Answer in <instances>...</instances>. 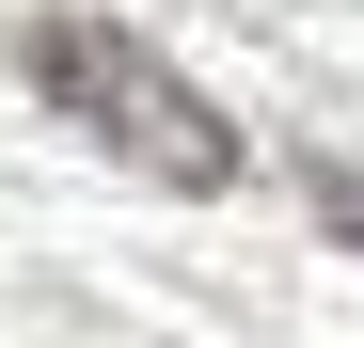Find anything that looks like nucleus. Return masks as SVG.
I'll return each mask as SVG.
<instances>
[{
    "instance_id": "1",
    "label": "nucleus",
    "mask_w": 364,
    "mask_h": 348,
    "mask_svg": "<svg viewBox=\"0 0 364 348\" xmlns=\"http://www.w3.org/2000/svg\"><path fill=\"white\" fill-rule=\"evenodd\" d=\"M0 64L64 111V127H95L127 174H159V190H237V174H254V143H237L127 16H95V0H16V16H0Z\"/></svg>"
},
{
    "instance_id": "2",
    "label": "nucleus",
    "mask_w": 364,
    "mask_h": 348,
    "mask_svg": "<svg viewBox=\"0 0 364 348\" xmlns=\"http://www.w3.org/2000/svg\"><path fill=\"white\" fill-rule=\"evenodd\" d=\"M301 190H317V222H333V254H364V158H333V143H317V158H301Z\"/></svg>"
}]
</instances>
